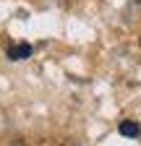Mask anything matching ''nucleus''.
<instances>
[{
	"instance_id": "1",
	"label": "nucleus",
	"mask_w": 141,
	"mask_h": 146,
	"mask_svg": "<svg viewBox=\"0 0 141 146\" xmlns=\"http://www.w3.org/2000/svg\"><path fill=\"white\" fill-rule=\"evenodd\" d=\"M29 55H31V44H16V47L8 50L11 60H24V58H29Z\"/></svg>"
},
{
	"instance_id": "2",
	"label": "nucleus",
	"mask_w": 141,
	"mask_h": 146,
	"mask_svg": "<svg viewBox=\"0 0 141 146\" xmlns=\"http://www.w3.org/2000/svg\"><path fill=\"white\" fill-rule=\"evenodd\" d=\"M120 133L128 136V138H131V136H138V125H136V123H123V125H120Z\"/></svg>"
}]
</instances>
